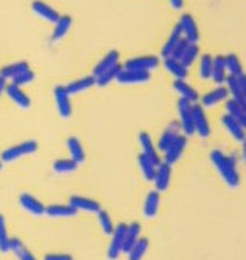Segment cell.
<instances>
[{"mask_svg":"<svg viewBox=\"0 0 246 260\" xmlns=\"http://www.w3.org/2000/svg\"><path fill=\"white\" fill-rule=\"evenodd\" d=\"M72 23H73L72 16H60L57 19V22L54 23V29L51 32V39L53 41L64 39L67 36V32L70 31V28H72Z\"/></svg>","mask_w":246,"mask_h":260,"instance_id":"83f0119b","label":"cell"},{"mask_svg":"<svg viewBox=\"0 0 246 260\" xmlns=\"http://www.w3.org/2000/svg\"><path fill=\"white\" fill-rule=\"evenodd\" d=\"M10 236L7 230V221L5 217L0 214V252H10Z\"/></svg>","mask_w":246,"mask_h":260,"instance_id":"b9f144b4","label":"cell"},{"mask_svg":"<svg viewBox=\"0 0 246 260\" xmlns=\"http://www.w3.org/2000/svg\"><path fill=\"white\" fill-rule=\"evenodd\" d=\"M67 147H68V152H70V155H72V159H75V161L78 162V165H81V162L85 161L87 155H85V150H84V147H82L79 138L70 137V138L67 140Z\"/></svg>","mask_w":246,"mask_h":260,"instance_id":"d6a6232c","label":"cell"},{"mask_svg":"<svg viewBox=\"0 0 246 260\" xmlns=\"http://www.w3.org/2000/svg\"><path fill=\"white\" fill-rule=\"evenodd\" d=\"M36 78V73L31 70V69H28L26 72L17 75L16 78L11 79V84L13 85H17V87H23V85H28V84H31Z\"/></svg>","mask_w":246,"mask_h":260,"instance_id":"ee69618b","label":"cell"},{"mask_svg":"<svg viewBox=\"0 0 246 260\" xmlns=\"http://www.w3.org/2000/svg\"><path fill=\"white\" fill-rule=\"evenodd\" d=\"M173 90L180 94L181 100H186L191 104H195L200 100L197 90L191 84H188L186 79H175L173 81Z\"/></svg>","mask_w":246,"mask_h":260,"instance_id":"e0dca14e","label":"cell"},{"mask_svg":"<svg viewBox=\"0 0 246 260\" xmlns=\"http://www.w3.org/2000/svg\"><path fill=\"white\" fill-rule=\"evenodd\" d=\"M164 67L166 70L175 78V79H186L189 75V70L184 67V65L178 59L172 57H164Z\"/></svg>","mask_w":246,"mask_h":260,"instance_id":"f1b7e54d","label":"cell"},{"mask_svg":"<svg viewBox=\"0 0 246 260\" xmlns=\"http://www.w3.org/2000/svg\"><path fill=\"white\" fill-rule=\"evenodd\" d=\"M192 118H194V132L200 138H209L210 137V124L206 116L204 107H201L198 103L192 104Z\"/></svg>","mask_w":246,"mask_h":260,"instance_id":"5b68a950","label":"cell"},{"mask_svg":"<svg viewBox=\"0 0 246 260\" xmlns=\"http://www.w3.org/2000/svg\"><path fill=\"white\" fill-rule=\"evenodd\" d=\"M180 124L178 122H170L167 125V128L163 132V135L160 137V141H158V146L157 149L161 150V152H166L169 149V146L175 141V138L180 135Z\"/></svg>","mask_w":246,"mask_h":260,"instance_id":"603a6c76","label":"cell"},{"mask_svg":"<svg viewBox=\"0 0 246 260\" xmlns=\"http://www.w3.org/2000/svg\"><path fill=\"white\" fill-rule=\"evenodd\" d=\"M225 84H226V88H228L231 100L246 106V78H244V73H241L238 76L228 75Z\"/></svg>","mask_w":246,"mask_h":260,"instance_id":"3957f363","label":"cell"},{"mask_svg":"<svg viewBox=\"0 0 246 260\" xmlns=\"http://www.w3.org/2000/svg\"><path fill=\"white\" fill-rule=\"evenodd\" d=\"M160 67V59L157 56H138V57H132L129 60H126L124 67L127 70H138V72H152Z\"/></svg>","mask_w":246,"mask_h":260,"instance_id":"52a82bcc","label":"cell"},{"mask_svg":"<svg viewBox=\"0 0 246 260\" xmlns=\"http://www.w3.org/2000/svg\"><path fill=\"white\" fill-rule=\"evenodd\" d=\"M5 93L8 94L10 100L20 109H29L31 107V98H29L23 90L22 87H17V85H13V84H8L7 88H5Z\"/></svg>","mask_w":246,"mask_h":260,"instance_id":"2e32d148","label":"cell"},{"mask_svg":"<svg viewBox=\"0 0 246 260\" xmlns=\"http://www.w3.org/2000/svg\"><path fill=\"white\" fill-rule=\"evenodd\" d=\"M180 28H181V35L191 44H197L200 41V29L198 25L195 22V19L191 14H183L180 22H178Z\"/></svg>","mask_w":246,"mask_h":260,"instance_id":"9c48e42d","label":"cell"},{"mask_svg":"<svg viewBox=\"0 0 246 260\" xmlns=\"http://www.w3.org/2000/svg\"><path fill=\"white\" fill-rule=\"evenodd\" d=\"M116 63H119V51L118 50H110L98 63H96V67L93 69V76H99L101 73L107 72L109 69L115 67Z\"/></svg>","mask_w":246,"mask_h":260,"instance_id":"4316f807","label":"cell"},{"mask_svg":"<svg viewBox=\"0 0 246 260\" xmlns=\"http://www.w3.org/2000/svg\"><path fill=\"white\" fill-rule=\"evenodd\" d=\"M226 100H229L228 88L223 87V85H219L217 88L207 91L201 98V107H215V106L220 104V103H225Z\"/></svg>","mask_w":246,"mask_h":260,"instance_id":"9a60e30c","label":"cell"},{"mask_svg":"<svg viewBox=\"0 0 246 260\" xmlns=\"http://www.w3.org/2000/svg\"><path fill=\"white\" fill-rule=\"evenodd\" d=\"M181 38H183V35H181V28H180V25L177 23V25L173 26L172 32H170V36L167 38L166 44H164V45H163V48H161V54H163V57H169V56H170L172 50L175 48V45L180 42V39H181Z\"/></svg>","mask_w":246,"mask_h":260,"instance_id":"e575fe53","label":"cell"},{"mask_svg":"<svg viewBox=\"0 0 246 260\" xmlns=\"http://www.w3.org/2000/svg\"><path fill=\"white\" fill-rule=\"evenodd\" d=\"M7 79H4L2 76H0V96H2V93H5V88H7Z\"/></svg>","mask_w":246,"mask_h":260,"instance_id":"c3c4849f","label":"cell"},{"mask_svg":"<svg viewBox=\"0 0 246 260\" xmlns=\"http://www.w3.org/2000/svg\"><path fill=\"white\" fill-rule=\"evenodd\" d=\"M39 146L34 140H28V141H23V143H19L16 146H11L8 149H5L0 155V161L2 162H13L16 159H20L23 156H28V155H33L34 152H38Z\"/></svg>","mask_w":246,"mask_h":260,"instance_id":"7a4b0ae2","label":"cell"},{"mask_svg":"<svg viewBox=\"0 0 246 260\" xmlns=\"http://www.w3.org/2000/svg\"><path fill=\"white\" fill-rule=\"evenodd\" d=\"M138 140H139V144H141V149H143V155H146L153 165L155 166H158V165H161L163 162V159H161V155H160V150L157 149V146L153 144V140H152V137L147 134V132H141L139 134V137H138Z\"/></svg>","mask_w":246,"mask_h":260,"instance_id":"8fae6325","label":"cell"},{"mask_svg":"<svg viewBox=\"0 0 246 260\" xmlns=\"http://www.w3.org/2000/svg\"><path fill=\"white\" fill-rule=\"evenodd\" d=\"M170 178H172V166L167 165V162H161V165L157 166V172L155 177H153V183H155V190L166 192L170 186Z\"/></svg>","mask_w":246,"mask_h":260,"instance_id":"4fadbf2b","label":"cell"},{"mask_svg":"<svg viewBox=\"0 0 246 260\" xmlns=\"http://www.w3.org/2000/svg\"><path fill=\"white\" fill-rule=\"evenodd\" d=\"M188 147V137H184V135H178L175 138V141L169 146V149L164 152V162H167V165L173 166L175 162L183 156L184 150H186Z\"/></svg>","mask_w":246,"mask_h":260,"instance_id":"30bf717a","label":"cell"},{"mask_svg":"<svg viewBox=\"0 0 246 260\" xmlns=\"http://www.w3.org/2000/svg\"><path fill=\"white\" fill-rule=\"evenodd\" d=\"M10 251L14 252V255H16L19 260H38V258L33 255V252L23 245V242H22L20 239H16V237L10 239Z\"/></svg>","mask_w":246,"mask_h":260,"instance_id":"4dcf8cb0","label":"cell"},{"mask_svg":"<svg viewBox=\"0 0 246 260\" xmlns=\"http://www.w3.org/2000/svg\"><path fill=\"white\" fill-rule=\"evenodd\" d=\"M147 249H149V239L139 237L138 242L127 252V257H129V260H143V257L146 255Z\"/></svg>","mask_w":246,"mask_h":260,"instance_id":"8d00e7d4","label":"cell"},{"mask_svg":"<svg viewBox=\"0 0 246 260\" xmlns=\"http://www.w3.org/2000/svg\"><path fill=\"white\" fill-rule=\"evenodd\" d=\"M210 73H212V56L210 54H204L200 59V67H198V75L203 81L210 79Z\"/></svg>","mask_w":246,"mask_h":260,"instance_id":"7bdbcfd3","label":"cell"},{"mask_svg":"<svg viewBox=\"0 0 246 260\" xmlns=\"http://www.w3.org/2000/svg\"><path fill=\"white\" fill-rule=\"evenodd\" d=\"M226 76H228V72H226V65H225V56H215L212 57V73H210V78L215 84H225L226 81Z\"/></svg>","mask_w":246,"mask_h":260,"instance_id":"cb8c5ba5","label":"cell"},{"mask_svg":"<svg viewBox=\"0 0 246 260\" xmlns=\"http://www.w3.org/2000/svg\"><path fill=\"white\" fill-rule=\"evenodd\" d=\"M53 94H54V101H56L60 118L68 119L73 115V107H72V100H70L68 91L65 90L64 85H56L53 90Z\"/></svg>","mask_w":246,"mask_h":260,"instance_id":"8992f818","label":"cell"},{"mask_svg":"<svg viewBox=\"0 0 246 260\" xmlns=\"http://www.w3.org/2000/svg\"><path fill=\"white\" fill-rule=\"evenodd\" d=\"M222 122H223L225 128L228 130V132L231 134V137H232L237 143H244V140H246L244 127H243L238 121H235V119L231 118L229 115H223Z\"/></svg>","mask_w":246,"mask_h":260,"instance_id":"ffe728a7","label":"cell"},{"mask_svg":"<svg viewBox=\"0 0 246 260\" xmlns=\"http://www.w3.org/2000/svg\"><path fill=\"white\" fill-rule=\"evenodd\" d=\"M96 214H98V221H99V226H101L102 233L106 236H112L115 226H113V220H112L110 214L107 211H104V209H99Z\"/></svg>","mask_w":246,"mask_h":260,"instance_id":"ab89813d","label":"cell"},{"mask_svg":"<svg viewBox=\"0 0 246 260\" xmlns=\"http://www.w3.org/2000/svg\"><path fill=\"white\" fill-rule=\"evenodd\" d=\"M45 215L51 217V218H70V217H76L78 211L70 206V205H50L45 206Z\"/></svg>","mask_w":246,"mask_h":260,"instance_id":"7402d4cb","label":"cell"},{"mask_svg":"<svg viewBox=\"0 0 246 260\" xmlns=\"http://www.w3.org/2000/svg\"><path fill=\"white\" fill-rule=\"evenodd\" d=\"M178 115H180V128L183 130L184 137H192L194 132V118H192V104L186 100H178L177 104Z\"/></svg>","mask_w":246,"mask_h":260,"instance_id":"277c9868","label":"cell"},{"mask_svg":"<svg viewBox=\"0 0 246 260\" xmlns=\"http://www.w3.org/2000/svg\"><path fill=\"white\" fill-rule=\"evenodd\" d=\"M246 106L240 104L234 100H226V115L238 121L243 127L246 125Z\"/></svg>","mask_w":246,"mask_h":260,"instance_id":"f546056e","label":"cell"},{"mask_svg":"<svg viewBox=\"0 0 246 260\" xmlns=\"http://www.w3.org/2000/svg\"><path fill=\"white\" fill-rule=\"evenodd\" d=\"M198 54H200V47H198V44H189L188 48H186V51H184V54L181 56L180 62L189 70V69L192 67V63L197 60Z\"/></svg>","mask_w":246,"mask_h":260,"instance_id":"f35d334b","label":"cell"},{"mask_svg":"<svg viewBox=\"0 0 246 260\" xmlns=\"http://www.w3.org/2000/svg\"><path fill=\"white\" fill-rule=\"evenodd\" d=\"M139 237H141V224L138 221L127 224L126 236H124V245H122V254H127L132 249V246L138 242Z\"/></svg>","mask_w":246,"mask_h":260,"instance_id":"d4e9b609","label":"cell"},{"mask_svg":"<svg viewBox=\"0 0 246 260\" xmlns=\"http://www.w3.org/2000/svg\"><path fill=\"white\" fill-rule=\"evenodd\" d=\"M138 166L141 169L143 177L147 181H153V177H155V172H157V166L153 165V162L146 155H143V153L138 155Z\"/></svg>","mask_w":246,"mask_h":260,"instance_id":"d590c367","label":"cell"},{"mask_svg":"<svg viewBox=\"0 0 246 260\" xmlns=\"http://www.w3.org/2000/svg\"><path fill=\"white\" fill-rule=\"evenodd\" d=\"M150 81V73L149 72H138V70H127L122 69L116 82L122 85H135V84H146Z\"/></svg>","mask_w":246,"mask_h":260,"instance_id":"7c38bea8","label":"cell"},{"mask_svg":"<svg viewBox=\"0 0 246 260\" xmlns=\"http://www.w3.org/2000/svg\"><path fill=\"white\" fill-rule=\"evenodd\" d=\"M160 202H161V193L158 190H150L146 197V202H144V215L147 218H153L157 214H158V209H160Z\"/></svg>","mask_w":246,"mask_h":260,"instance_id":"484cf974","label":"cell"},{"mask_svg":"<svg viewBox=\"0 0 246 260\" xmlns=\"http://www.w3.org/2000/svg\"><path fill=\"white\" fill-rule=\"evenodd\" d=\"M121 70H122V65H121V63H116L115 67H112V69H109L107 72H104V73H101L99 76H96V85H98V87H107L109 84H112L113 81L118 79Z\"/></svg>","mask_w":246,"mask_h":260,"instance_id":"836d02e7","label":"cell"},{"mask_svg":"<svg viewBox=\"0 0 246 260\" xmlns=\"http://www.w3.org/2000/svg\"><path fill=\"white\" fill-rule=\"evenodd\" d=\"M28 69H29V63L26 60H19V62L10 63V65H7V67H4L2 70H0V76L8 81V79L16 78L17 75L26 72Z\"/></svg>","mask_w":246,"mask_h":260,"instance_id":"1f68e13d","label":"cell"},{"mask_svg":"<svg viewBox=\"0 0 246 260\" xmlns=\"http://www.w3.org/2000/svg\"><path fill=\"white\" fill-rule=\"evenodd\" d=\"M31 8L34 11V14H38L41 19H44L45 22H50V23H56L57 19L60 17V14L51 5L42 2V0H34Z\"/></svg>","mask_w":246,"mask_h":260,"instance_id":"ac0fdd59","label":"cell"},{"mask_svg":"<svg viewBox=\"0 0 246 260\" xmlns=\"http://www.w3.org/2000/svg\"><path fill=\"white\" fill-rule=\"evenodd\" d=\"M44 260H75L72 254H62V252H51L44 257Z\"/></svg>","mask_w":246,"mask_h":260,"instance_id":"bcb514c9","label":"cell"},{"mask_svg":"<svg viewBox=\"0 0 246 260\" xmlns=\"http://www.w3.org/2000/svg\"><path fill=\"white\" fill-rule=\"evenodd\" d=\"M70 206H73L76 211H84V212H93L96 214L101 209V205L93 200V199H88V197H81V195H73L70 199Z\"/></svg>","mask_w":246,"mask_h":260,"instance_id":"d6986e66","label":"cell"},{"mask_svg":"<svg viewBox=\"0 0 246 260\" xmlns=\"http://www.w3.org/2000/svg\"><path fill=\"white\" fill-rule=\"evenodd\" d=\"M191 42H188L184 38H181L180 39V42L175 45V48L172 50V53H170V56L169 57H172V59H181V56L184 54V51H186V48H188V45H189Z\"/></svg>","mask_w":246,"mask_h":260,"instance_id":"f6af8a7d","label":"cell"},{"mask_svg":"<svg viewBox=\"0 0 246 260\" xmlns=\"http://www.w3.org/2000/svg\"><path fill=\"white\" fill-rule=\"evenodd\" d=\"M225 65H226V72H228V75L238 76V75L243 73L240 59H238L235 54H228V56H225Z\"/></svg>","mask_w":246,"mask_h":260,"instance_id":"60d3db41","label":"cell"},{"mask_svg":"<svg viewBox=\"0 0 246 260\" xmlns=\"http://www.w3.org/2000/svg\"><path fill=\"white\" fill-rule=\"evenodd\" d=\"M126 230H127L126 223H119L118 226H115L113 234H112V242H110V246L107 251V257L110 260H116L122 254V245H124Z\"/></svg>","mask_w":246,"mask_h":260,"instance_id":"ba28073f","label":"cell"},{"mask_svg":"<svg viewBox=\"0 0 246 260\" xmlns=\"http://www.w3.org/2000/svg\"><path fill=\"white\" fill-rule=\"evenodd\" d=\"M78 162L72 158H59L53 162V169L57 174H70L78 169Z\"/></svg>","mask_w":246,"mask_h":260,"instance_id":"74e56055","label":"cell"},{"mask_svg":"<svg viewBox=\"0 0 246 260\" xmlns=\"http://www.w3.org/2000/svg\"><path fill=\"white\" fill-rule=\"evenodd\" d=\"M96 85V78L93 75L90 76H84V78H79L76 81H72L68 85H65V90L68 91V94H79V93H84L87 90H90L91 87Z\"/></svg>","mask_w":246,"mask_h":260,"instance_id":"44dd1931","label":"cell"},{"mask_svg":"<svg viewBox=\"0 0 246 260\" xmlns=\"http://www.w3.org/2000/svg\"><path fill=\"white\" fill-rule=\"evenodd\" d=\"M4 169V162L2 161H0V171H2Z\"/></svg>","mask_w":246,"mask_h":260,"instance_id":"681fc988","label":"cell"},{"mask_svg":"<svg viewBox=\"0 0 246 260\" xmlns=\"http://www.w3.org/2000/svg\"><path fill=\"white\" fill-rule=\"evenodd\" d=\"M19 203L28 214H31L34 217L45 215V205L42 202H39L36 197H33L31 193H26V192L22 193L19 197Z\"/></svg>","mask_w":246,"mask_h":260,"instance_id":"5bb4252c","label":"cell"},{"mask_svg":"<svg viewBox=\"0 0 246 260\" xmlns=\"http://www.w3.org/2000/svg\"><path fill=\"white\" fill-rule=\"evenodd\" d=\"M210 161H212V165L217 168V171L222 175L223 181L229 187H238V184H240V174L237 171L235 161L231 156L225 155L222 150H212L210 152Z\"/></svg>","mask_w":246,"mask_h":260,"instance_id":"6da1fadb","label":"cell"},{"mask_svg":"<svg viewBox=\"0 0 246 260\" xmlns=\"http://www.w3.org/2000/svg\"><path fill=\"white\" fill-rule=\"evenodd\" d=\"M169 2L173 10H183V7H184V0H169Z\"/></svg>","mask_w":246,"mask_h":260,"instance_id":"7dc6e473","label":"cell"}]
</instances>
